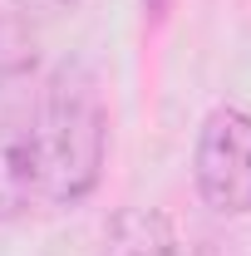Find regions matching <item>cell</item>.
<instances>
[{"label":"cell","mask_w":251,"mask_h":256,"mask_svg":"<svg viewBox=\"0 0 251 256\" xmlns=\"http://www.w3.org/2000/svg\"><path fill=\"white\" fill-rule=\"evenodd\" d=\"M104 104L94 94V79L84 69H60L50 94L40 104V124L30 128L34 168H40V192L54 202H79L94 192L98 168H104Z\"/></svg>","instance_id":"obj_1"},{"label":"cell","mask_w":251,"mask_h":256,"mask_svg":"<svg viewBox=\"0 0 251 256\" xmlns=\"http://www.w3.org/2000/svg\"><path fill=\"white\" fill-rule=\"evenodd\" d=\"M197 192L222 217L251 212V114L242 108H217L197 133Z\"/></svg>","instance_id":"obj_2"},{"label":"cell","mask_w":251,"mask_h":256,"mask_svg":"<svg viewBox=\"0 0 251 256\" xmlns=\"http://www.w3.org/2000/svg\"><path fill=\"white\" fill-rule=\"evenodd\" d=\"M40 192V168H34L30 133L0 128V222H15Z\"/></svg>","instance_id":"obj_3"},{"label":"cell","mask_w":251,"mask_h":256,"mask_svg":"<svg viewBox=\"0 0 251 256\" xmlns=\"http://www.w3.org/2000/svg\"><path fill=\"white\" fill-rule=\"evenodd\" d=\"M108 256H172V226L158 212H124L108 232Z\"/></svg>","instance_id":"obj_4"},{"label":"cell","mask_w":251,"mask_h":256,"mask_svg":"<svg viewBox=\"0 0 251 256\" xmlns=\"http://www.w3.org/2000/svg\"><path fill=\"white\" fill-rule=\"evenodd\" d=\"M34 69V34L25 15H0V84H15Z\"/></svg>","instance_id":"obj_5"},{"label":"cell","mask_w":251,"mask_h":256,"mask_svg":"<svg viewBox=\"0 0 251 256\" xmlns=\"http://www.w3.org/2000/svg\"><path fill=\"white\" fill-rule=\"evenodd\" d=\"M20 5V15H64V10H74V0H15Z\"/></svg>","instance_id":"obj_6"}]
</instances>
